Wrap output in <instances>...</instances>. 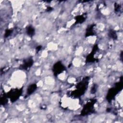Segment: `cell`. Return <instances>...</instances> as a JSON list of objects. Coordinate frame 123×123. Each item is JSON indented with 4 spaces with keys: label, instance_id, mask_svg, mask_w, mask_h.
Segmentation results:
<instances>
[{
    "label": "cell",
    "instance_id": "7a4b0ae2",
    "mask_svg": "<svg viewBox=\"0 0 123 123\" xmlns=\"http://www.w3.org/2000/svg\"><path fill=\"white\" fill-rule=\"evenodd\" d=\"M122 77L121 78V80L120 82L117 83V85H115V86L111 88L108 93L107 95V99L108 101H111L115 97V96L117 94L118 92L120 91V90L122 89Z\"/></svg>",
    "mask_w": 123,
    "mask_h": 123
},
{
    "label": "cell",
    "instance_id": "7c38bea8",
    "mask_svg": "<svg viewBox=\"0 0 123 123\" xmlns=\"http://www.w3.org/2000/svg\"><path fill=\"white\" fill-rule=\"evenodd\" d=\"M12 32V30L11 29H7L6 30L5 33H4V37H9L11 34Z\"/></svg>",
    "mask_w": 123,
    "mask_h": 123
},
{
    "label": "cell",
    "instance_id": "ba28073f",
    "mask_svg": "<svg viewBox=\"0 0 123 123\" xmlns=\"http://www.w3.org/2000/svg\"><path fill=\"white\" fill-rule=\"evenodd\" d=\"M26 34H27V35L31 37H33L35 33V29L32 25L28 26L26 27Z\"/></svg>",
    "mask_w": 123,
    "mask_h": 123
},
{
    "label": "cell",
    "instance_id": "277c9868",
    "mask_svg": "<svg viewBox=\"0 0 123 123\" xmlns=\"http://www.w3.org/2000/svg\"><path fill=\"white\" fill-rule=\"evenodd\" d=\"M96 99H91V100L86 103L82 111V116H86L92 113L94 111V105Z\"/></svg>",
    "mask_w": 123,
    "mask_h": 123
},
{
    "label": "cell",
    "instance_id": "6da1fadb",
    "mask_svg": "<svg viewBox=\"0 0 123 123\" xmlns=\"http://www.w3.org/2000/svg\"><path fill=\"white\" fill-rule=\"evenodd\" d=\"M88 80L89 77H86L77 85L76 89L72 93L74 96L80 97L85 93L87 87Z\"/></svg>",
    "mask_w": 123,
    "mask_h": 123
},
{
    "label": "cell",
    "instance_id": "4fadbf2b",
    "mask_svg": "<svg viewBox=\"0 0 123 123\" xmlns=\"http://www.w3.org/2000/svg\"><path fill=\"white\" fill-rule=\"evenodd\" d=\"M97 90V84H94L91 88V94H95Z\"/></svg>",
    "mask_w": 123,
    "mask_h": 123
},
{
    "label": "cell",
    "instance_id": "30bf717a",
    "mask_svg": "<svg viewBox=\"0 0 123 123\" xmlns=\"http://www.w3.org/2000/svg\"><path fill=\"white\" fill-rule=\"evenodd\" d=\"M8 96L7 95V94H4L3 95H2L0 97V103L2 105H5L7 104L8 102Z\"/></svg>",
    "mask_w": 123,
    "mask_h": 123
},
{
    "label": "cell",
    "instance_id": "8992f818",
    "mask_svg": "<svg viewBox=\"0 0 123 123\" xmlns=\"http://www.w3.org/2000/svg\"><path fill=\"white\" fill-rule=\"evenodd\" d=\"M33 63H34L33 60L31 58H28L27 59L25 60L24 61L23 64L21 65L20 66V68L23 70H26L28 68H29L30 67H31L33 64Z\"/></svg>",
    "mask_w": 123,
    "mask_h": 123
},
{
    "label": "cell",
    "instance_id": "5bb4252c",
    "mask_svg": "<svg viewBox=\"0 0 123 123\" xmlns=\"http://www.w3.org/2000/svg\"><path fill=\"white\" fill-rule=\"evenodd\" d=\"M121 9V6L119 4H115V11L116 12H119L120 11V10Z\"/></svg>",
    "mask_w": 123,
    "mask_h": 123
},
{
    "label": "cell",
    "instance_id": "5b68a950",
    "mask_svg": "<svg viewBox=\"0 0 123 123\" xmlns=\"http://www.w3.org/2000/svg\"><path fill=\"white\" fill-rule=\"evenodd\" d=\"M65 66L61 62H58L55 63L53 65L52 68L53 74L55 76H57V75L63 72L65 70Z\"/></svg>",
    "mask_w": 123,
    "mask_h": 123
},
{
    "label": "cell",
    "instance_id": "8fae6325",
    "mask_svg": "<svg viewBox=\"0 0 123 123\" xmlns=\"http://www.w3.org/2000/svg\"><path fill=\"white\" fill-rule=\"evenodd\" d=\"M85 19H86L85 16H84L83 15L77 16L75 18V19L76 20V23H77V24L82 23L83 22H84L85 21Z\"/></svg>",
    "mask_w": 123,
    "mask_h": 123
},
{
    "label": "cell",
    "instance_id": "3957f363",
    "mask_svg": "<svg viewBox=\"0 0 123 123\" xmlns=\"http://www.w3.org/2000/svg\"><path fill=\"white\" fill-rule=\"evenodd\" d=\"M22 93V88L12 89L8 92L7 95L11 102H13L18 100Z\"/></svg>",
    "mask_w": 123,
    "mask_h": 123
},
{
    "label": "cell",
    "instance_id": "9c48e42d",
    "mask_svg": "<svg viewBox=\"0 0 123 123\" xmlns=\"http://www.w3.org/2000/svg\"><path fill=\"white\" fill-rule=\"evenodd\" d=\"M108 36L111 38L113 40H116L117 39V35L116 34V32L115 30L113 29H110L109 31Z\"/></svg>",
    "mask_w": 123,
    "mask_h": 123
},
{
    "label": "cell",
    "instance_id": "52a82bcc",
    "mask_svg": "<svg viewBox=\"0 0 123 123\" xmlns=\"http://www.w3.org/2000/svg\"><path fill=\"white\" fill-rule=\"evenodd\" d=\"M37 89V85L36 84H32L28 86L26 90V94L29 96L32 94Z\"/></svg>",
    "mask_w": 123,
    "mask_h": 123
},
{
    "label": "cell",
    "instance_id": "9a60e30c",
    "mask_svg": "<svg viewBox=\"0 0 123 123\" xmlns=\"http://www.w3.org/2000/svg\"><path fill=\"white\" fill-rule=\"evenodd\" d=\"M41 48H42V47H41V46H38L37 47V48H36V50H37V52H38L39 51H40V49H41Z\"/></svg>",
    "mask_w": 123,
    "mask_h": 123
}]
</instances>
